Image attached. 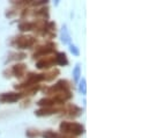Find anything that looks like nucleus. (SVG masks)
<instances>
[{
	"mask_svg": "<svg viewBox=\"0 0 149 138\" xmlns=\"http://www.w3.org/2000/svg\"><path fill=\"white\" fill-rule=\"evenodd\" d=\"M60 74V70L59 69H53L49 72L45 73H34L30 72L26 75V80L22 81L19 85H14V88L17 91H24L27 88H30L33 86H36L42 81H52L54 78H57Z\"/></svg>",
	"mask_w": 149,
	"mask_h": 138,
	"instance_id": "1",
	"label": "nucleus"
},
{
	"mask_svg": "<svg viewBox=\"0 0 149 138\" xmlns=\"http://www.w3.org/2000/svg\"><path fill=\"white\" fill-rule=\"evenodd\" d=\"M47 26V20L37 19L34 21H22L19 23V29L21 32H36L39 35L44 34L45 28Z\"/></svg>",
	"mask_w": 149,
	"mask_h": 138,
	"instance_id": "2",
	"label": "nucleus"
},
{
	"mask_svg": "<svg viewBox=\"0 0 149 138\" xmlns=\"http://www.w3.org/2000/svg\"><path fill=\"white\" fill-rule=\"evenodd\" d=\"M60 134L66 135V136H81L84 134V127L77 122H67L64 121L59 125Z\"/></svg>",
	"mask_w": 149,
	"mask_h": 138,
	"instance_id": "3",
	"label": "nucleus"
},
{
	"mask_svg": "<svg viewBox=\"0 0 149 138\" xmlns=\"http://www.w3.org/2000/svg\"><path fill=\"white\" fill-rule=\"evenodd\" d=\"M37 43V38L30 35H19L12 38L10 44L17 49L24 50V49H30Z\"/></svg>",
	"mask_w": 149,
	"mask_h": 138,
	"instance_id": "4",
	"label": "nucleus"
},
{
	"mask_svg": "<svg viewBox=\"0 0 149 138\" xmlns=\"http://www.w3.org/2000/svg\"><path fill=\"white\" fill-rule=\"evenodd\" d=\"M71 92H72V84L66 79H61L54 85L46 87L44 89V94H47L49 96L60 94V93H71Z\"/></svg>",
	"mask_w": 149,
	"mask_h": 138,
	"instance_id": "5",
	"label": "nucleus"
},
{
	"mask_svg": "<svg viewBox=\"0 0 149 138\" xmlns=\"http://www.w3.org/2000/svg\"><path fill=\"white\" fill-rule=\"evenodd\" d=\"M56 48H57V44L54 42H51V41L46 42L36 48V50L33 54V58L39 59V58H43L46 56H51L53 52H56Z\"/></svg>",
	"mask_w": 149,
	"mask_h": 138,
	"instance_id": "6",
	"label": "nucleus"
},
{
	"mask_svg": "<svg viewBox=\"0 0 149 138\" xmlns=\"http://www.w3.org/2000/svg\"><path fill=\"white\" fill-rule=\"evenodd\" d=\"M26 72H27V65L23 63H17L15 65H13L10 69L5 70L3 74L6 78H10V77H15L17 79H21L23 77H26Z\"/></svg>",
	"mask_w": 149,
	"mask_h": 138,
	"instance_id": "7",
	"label": "nucleus"
},
{
	"mask_svg": "<svg viewBox=\"0 0 149 138\" xmlns=\"http://www.w3.org/2000/svg\"><path fill=\"white\" fill-rule=\"evenodd\" d=\"M66 107H50V108H39L35 111V115L38 117H44V116H50L53 114H64L65 115Z\"/></svg>",
	"mask_w": 149,
	"mask_h": 138,
	"instance_id": "8",
	"label": "nucleus"
},
{
	"mask_svg": "<svg viewBox=\"0 0 149 138\" xmlns=\"http://www.w3.org/2000/svg\"><path fill=\"white\" fill-rule=\"evenodd\" d=\"M57 65V61H56V55L54 56H46L43 58H39L36 62V68L38 70H47L52 66Z\"/></svg>",
	"mask_w": 149,
	"mask_h": 138,
	"instance_id": "9",
	"label": "nucleus"
},
{
	"mask_svg": "<svg viewBox=\"0 0 149 138\" xmlns=\"http://www.w3.org/2000/svg\"><path fill=\"white\" fill-rule=\"evenodd\" d=\"M66 107V110H65V115L68 116V117H77L82 114V109L80 107H77L76 104H68L65 106Z\"/></svg>",
	"mask_w": 149,
	"mask_h": 138,
	"instance_id": "10",
	"label": "nucleus"
},
{
	"mask_svg": "<svg viewBox=\"0 0 149 138\" xmlns=\"http://www.w3.org/2000/svg\"><path fill=\"white\" fill-rule=\"evenodd\" d=\"M27 57V55L24 52H10L7 57V61H6V64L7 63H10V62H19V61H22Z\"/></svg>",
	"mask_w": 149,
	"mask_h": 138,
	"instance_id": "11",
	"label": "nucleus"
},
{
	"mask_svg": "<svg viewBox=\"0 0 149 138\" xmlns=\"http://www.w3.org/2000/svg\"><path fill=\"white\" fill-rule=\"evenodd\" d=\"M40 136L43 138H68L70 136H66V135H63L60 132H57V131H53V130H45L40 134Z\"/></svg>",
	"mask_w": 149,
	"mask_h": 138,
	"instance_id": "12",
	"label": "nucleus"
},
{
	"mask_svg": "<svg viewBox=\"0 0 149 138\" xmlns=\"http://www.w3.org/2000/svg\"><path fill=\"white\" fill-rule=\"evenodd\" d=\"M56 61H57V65L60 66L68 65V59L65 52H56Z\"/></svg>",
	"mask_w": 149,
	"mask_h": 138,
	"instance_id": "13",
	"label": "nucleus"
},
{
	"mask_svg": "<svg viewBox=\"0 0 149 138\" xmlns=\"http://www.w3.org/2000/svg\"><path fill=\"white\" fill-rule=\"evenodd\" d=\"M60 38H61V42L64 44H71V35L68 33V29H67V26L66 25H64L63 28H61Z\"/></svg>",
	"mask_w": 149,
	"mask_h": 138,
	"instance_id": "14",
	"label": "nucleus"
},
{
	"mask_svg": "<svg viewBox=\"0 0 149 138\" xmlns=\"http://www.w3.org/2000/svg\"><path fill=\"white\" fill-rule=\"evenodd\" d=\"M80 77H81V68H80V64H76L74 70H73V79H74V82H79Z\"/></svg>",
	"mask_w": 149,
	"mask_h": 138,
	"instance_id": "15",
	"label": "nucleus"
},
{
	"mask_svg": "<svg viewBox=\"0 0 149 138\" xmlns=\"http://www.w3.org/2000/svg\"><path fill=\"white\" fill-rule=\"evenodd\" d=\"M79 89H80L81 94H83V95L87 94V81H86L84 78H82V80L80 81V84H79Z\"/></svg>",
	"mask_w": 149,
	"mask_h": 138,
	"instance_id": "16",
	"label": "nucleus"
},
{
	"mask_svg": "<svg viewBox=\"0 0 149 138\" xmlns=\"http://www.w3.org/2000/svg\"><path fill=\"white\" fill-rule=\"evenodd\" d=\"M26 135L28 138H37L40 136V132L38 130H35V129H30V130H27Z\"/></svg>",
	"mask_w": 149,
	"mask_h": 138,
	"instance_id": "17",
	"label": "nucleus"
},
{
	"mask_svg": "<svg viewBox=\"0 0 149 138\" xmlns=\"http://www.w3.org/2000/svg\"><path fill=\"white\" fill-rule=\"evenodd\" d=\"M70 51H71L74 56H76V57L80 56V50H79V48H77L76 45H74V44H72V43L70 44Z\"/></svg>",
	"mask_w": 149,
	"mask_h": 138,
	"instance_id": "18",
	"label": "nucleus"
},
{
	"mask_svg": "<svg viewBox=\"0 0 149 138\" xmlns=\"http://www.w3.org/2000/svg\"><path fill=\"white\" fill-rule=\"evenodd\" d=\"M68 138H73V137H71V136H70V137H68Z\"/></svg>",
	"mask_w": 149,
	"mask_h": 138,
	"instance_id": "19",
	"label": "nucleus"
}]
</instances>
